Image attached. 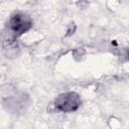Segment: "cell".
<instances>
[{"label":"cell","instance_id":"6da1fadb","mask_svg":"<svg viewBox=\"0 0 129 129\" xmlns=\"http://www.w3.org/2000/svg\"><path fill=\"white\" fill-rule=\"evenodd\" d=\"M81 104H82L81 98L75 92L62 93L58 95V97H56L54 101L55 108L58 111L64 112V113H70L78 110Z\"/></svg>","mask_w":129,"mask_h":129},{"label":"cell","instance_id":"7a4b0ae2","mask_svg":"<svg viewBox=\"0 0 129 129\" xmlns=\"http://www.w3.org/2000/svg\"><path fill=\"white\" fill-rule=\"evenodd\" d=\"M32 26L31 18L21 12L14 13L8 21V29L14 34V36H20L24 32L28 31Z\"/></svg>","mask_w":129,"mask_h":129}]
</instances>
